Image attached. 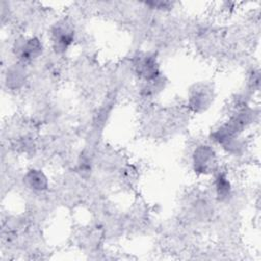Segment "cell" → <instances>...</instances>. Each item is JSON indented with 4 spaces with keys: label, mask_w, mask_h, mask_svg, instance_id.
Returning <instances> with one entry per match:
<instances>
[{
    "label": "cell",
    "mask_w": 261,
    "mask_h": 261,
    "mask_svg": "<svg viewBox=\"0 0 261 261\" xmlns=\"http://www.w3.org/2000/svg\"><path fill=\"white\" fill-rule=\"evenodd\" d=\"M216 153L211 146L202 145L195 149L193 154V165L195 171L208 174L216 169Z\"/></svg>",
    "instance_id": "6da1fadb"
},
{
    "label": "cell",
    "mask_w": 261,
    "mask_h": 261,
    "mask_svg": "<svg viewBox=\"0 0 261 261\" xmlns=\"http://www.w3.org/2000/svg\"><path fill=\"white\" fill-rule=\"evenodd\" d=\"M73 29L67 21L57 22L51 30V41L56 52L63 53L73 42Z\"/></svg>",
    "instance_id": "7a4b0ae2"
},
{
    "label": "cell",
    "mask_w": 261,
    "mask_h": 261,
    "mask_svg": "<svg viewBox=\"0 0 261 261\" xmlns=\"http://www.w3.org/2000/svg\"><path fill=\"white\" fill-rule=\"evenodd\" d=\"M137 74L146 82H153L159 74V66L156 58L151 54L139 56L135 62Z\"/></svg>",
    "instance_id": "3957f363"
},
{
    "label": "cell",
    "mask_w": 261,
    "mask_h": 261,
    "mask_svg": "<svg viewBox=\"0 0 261 261\" xmlns=\"http://www.w3.org/2000/svg\"><path fill=\"white\" fill-rule=\"evenodd\" d=\"M42 43L37 38H29L16 45V54L23 62L32 61L42 53Z\"/></svg>",
    "instance_id": "277c9868"
},
{
    "label": "cell",
    "mask_w": 261,
    "mask_h": 261,
    "mask_svg": "<svg viewBox=\"0 0 261 261\" xmlns=\"http://www.w3.org/2000/svg\"><path fill=\"white\" fill-rule=\"evenodd\" d=\"M214 186H215L216 196L219 200L223 201L229 197L230 192H231V186H230V182H229L228 178L226 177L225 173L218 172L215 175Z\"/></svg>",
    "instance_id": "5b68a950"
},
{
    "label": "cell",
    "mask_w": 261,
    "mask_h": 261,
    "mask_svg": "<svg viewBox=\"0 0 261 261\" xmlns=\"http://www.w3.org/2000/svg\"><path fill=\"white\" fill-rule=\"evenodd\" d=\"M29 186L37 191H42L47 187V179L40 170H31L27 174Z\"/></svg>",
    "instance_id": "8992f818"
},
{
    "label": "cell",
    "mask_w": 261,
    "mask_h": 261,
    "mask_svg": "<svg viewBox=\"0 0 261 261\" xmlns=\"http://www.w3.org/2000/svg\"><path fill=\"white\" fill-rule=\"evenodd\" d=\"M147 5L151 6L152 8H156V9H160V10H164L166 8H169L172 4L169 2H163V1H158V2H149L147 3Z\"/></svg>",
    "instance_id": "52a82bcc"
}]
</instances>
